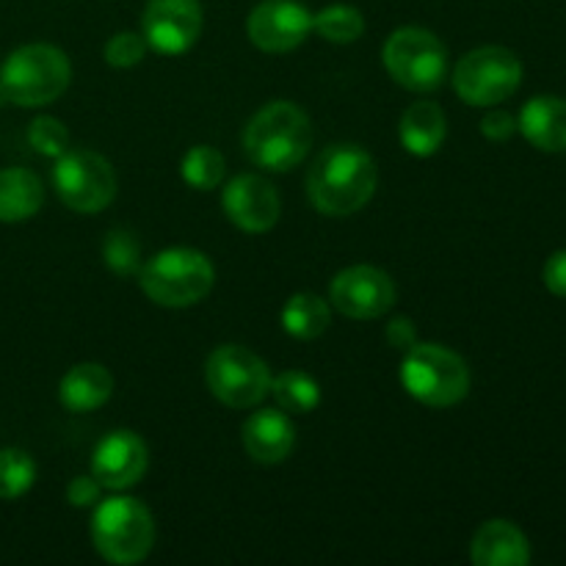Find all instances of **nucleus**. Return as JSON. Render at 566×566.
Segmentation results:
<instances>
[{"mask_svg": "<svg viewBox=\"0 0 566 566\" xmlns=\"http://www.w3.org/2000/svg\"><path fill=\"white\" fill-rule=\"evenodd\" d=\"M92 542L111 564H142L155 545V523L142 501L114 495L99 501L92 517Z\"/></svg>", "mask_w": 566, "mask_h": 566, "instance_id": "nucleus-6", "label": "nucleus"}, {"mask_svg": "<svg viewBox=\"0 0 566 566\" xmlns=\"http://www.w3.org/2000/svg\"><path fill=\"white\" fill-rule=\"evenodd\" d=\"M517 130L542 153H566V99L551 94L528 99L520 111Z\"/></svg>", "mask_w": 566, "mask_h": 566, "instance_id": "nucleus-18", "label": "nucleus"}, {"mask_svg": "<svg viewBox=\"0 0 566 566\" xmlns=\"http://www.w3.org/2000/svg\"><path fill=\"white\" fill-rule=\"evenodd\" d=\"M28 144L36 149L44 158H59L70 149V133L53 116H36V119L28 125Z\"/></svg>", "mask_w": 566, "mask_h": 566, "instance_id": "nucleus-28", "label": "nucleus"}, {"mask_svg": "<svg viewBox=\"0 0 566 566\" xmlns=\"http://www.w3.org/2000/svg\"><path fill=\"white\" fill-rule=\"evenodd\" d=\"M44 202V188L39 177L28 169H0V221L17 224L39 213Z\"/></svg>", "mask_w": 566, "mask_h": 566, "instance_id": "nucleus-21", "label": "nucleus"}, {"mask_svg": "<svg viewBox=\"0 0 566 566\" xmlns=\"http://www.w3.org/2000/svg\"><path fill=\"white\" fill-rule=\"evenodd\" d=\"M53 186L61 202L75 213L94 216L116 197L114 166L92 149H66L55 158Z\"/></svg>", "mask_w": 566, "mask_h": 566, "instance_id": "nucleus-9", "label": "nucleus"}, {"mask_svg": "<svg viewBox=\"0 0 566 566\" xmlns=\"http://www.w3.org/2000/svg\"><path fill=\"white\" fill-rule=\"evenodd\" d=\"M296 446V429H293L287 412L280 409H260L243 423V448L249 457L260 464H280L291 457Z\"/></svg>", "mask_w": 566, "mask_h": 566, "instance_id": "nucleus-16", "label": "nucleus"}, {"mask_svg": "<svg viewBox=\"0 0 566 566\" xmlns=\"http://www.w3.org/2000/svg\"><path fill=\"white\" fill-rule=\"evenodd\" d=\"M36 481V462L22 448L0 451V501H17Z\"/></svg>", "mask_w": 566, "mask_h": 566, "instance_id": "nucleus-26", "label": "nucleus"}, {"mask_svg": "<svg viewBox=\"0 0 566 566\" xmlns=\"http://www.w3.org/2000/svg\"><path fill=\"white\" fill-rule=\"evenodd\" d=\"M376 160L357 144H332L307 171V197L324 216H352L376 191Z\"/></svg>", "mask_w": 566, "mask_h": 566, "instance_id": "nucleus-1", "label": "nucleus"}, {"mask_svg": "<svg viewBox=\"0 0 566 566\" xmlns=\"http://www.w3.org/2000/svg\"><path fill=\"white\" fill-rule=\"evenodd\" d=\"M199 0H147L142 17V36L147 48L164 55H180L193 48L202 33Z\"/></svg>", "mask_w": 566, "mask_h": 566, "instance_id": "nucleus-12", "label": "nucleus"}, {"mask_svg": "<svg viewBox=\"0 0 566 566\" xmlns=\"http://www.w3.org/2000/svg\"><path fill=\"white\" fill-rule=\"evenodd\" d=\"M72 81L64 50L53 44H22L0 70V97L20 108H42L55 103Z\"/></svg>", "mask_w": 566, "mask_h": 566, "instance_id": "nucleus-3", "label": "nucleus"}, {"mask_svg": "<svg viewBox=\"0 0 566 566\" xmlns=\"http://www.w3.org/2000/svg\"><path fill=\"white\" fill-rule=\"evenodd\" d=\"M523 83L517 53L501 44H484L464 55L453 70V88L473 108H492L512 97Z\"/></svg>", "mask_w": 566, "mask_h": 566, "instance_id": "nucleus-8", "label": "nucleus"}, {"mask_svg": "<svg viewBox=\"0 0 566 566\" xmlns=\"http://www.w3.org/2000/svg\"><path fill=\"white\" fill-rule=\"evenodd\" d=\"M542 280H545V287L553 293V296L566 298V249L551 254V260L545 263V274H542Z\"/></svg>", "mask_w": 566, "mask_h": 566, "instance_id": "nucleus-32", "label": "nucleus"}, {"mask_svg": "<svg viewBox=\"0 0 566 566\" xmlns=\"http://www.w3.org/2000/svg\"><path fill=\"white\" fill-rule=\"evenodd\" d=\"M99 497H103V484L94 475H75L66 486V501L75 509L97 506Z\"/></svg>", "mask_w": 566, "mask_h": 566, "instance_id": "nucleus-30", "label": "nucleus"}, {"mask_svg": "<svg viewBox=\"0 0 566 566\" xmlns=\"http://www.w3.org/2000/svg\"><path fill=\"white\" fill-rule=\"evenodd\" d=\"M114 392V376L97 363L72 365L59 385V398L70 412H94Z\"/></svg>", "mask_w": 566, "mask_h": 566, "instance_id": "nucleus-19", "label": "nucleus"}, {"mask_svg": "<svg viewBox=\"0 0 566 566\" xmlns=\"http://www.w3.org/2000/svg\"><path fill=\"white\" fill-rule=\"evenodd\" d=\"M313 144V125L298 105L276 99L260 108L243 130L249 160L265 171H291Z\"/></svg>", "mask_w": 566, "mask_h": 566, "instance_id": "nucleus-2", "label": "nucleus"}, {"mask_svg": "<svg viewBox=\"0 0 566 566\" xmlns=\"http://www.w3.org/2000/svg\"><path fill=\"white\" fill-rule=\"evenodd\" d=\"M470 558L475 566H525L531 562L528 536L509 520H490L475 531Z\"/></svg>", "mask_w": 566, "mask_h": 566, "instance_id": "nucleus-17", "label": "nucleus"}, {"mask_svg": "<svg viewBox=\"0 0 566 566\" xmlns=\"http://www.w3.org/2000/svg\"><path fill=\"white\" fill-rule=\"evenodd\" d=\"M182 180L188 182L197 191H213L221 180H224V155L219 149L208 147V144H199V147H191L182 158Z\"/></svg>", "mask_w": 566, "mask_h": 566, "instance_id": "nucleus-25", "label": "nucleus"}, {"mask_svg": "<svg viewBox=\"0 0 566 566\" xmlns=\"http://www.w3.org/2000/svg\"><path fill=\"white\" fill-rule=\"evenodd\" d=\"M210 392L230 409H252L271 392V370L243 346L216 348L205 365Z\"/></svg>", "mask_w": 566, "mask_h": 566, "instance_id": "nucleus-10", "label": "nucleus"}, {"mask_svg": "<svg viewBox=\"0 0 566 566\" xmlns=\"http://www.w3.org/2000/svg\"><path fill=\"white\" fill-rule=\"evenodd\" d=\"M385 70L396 83L409 92H434L442 86L448 72V50L431 31L418 25H403L387 36L381 50Z\"/></svg>", "mask_w": 566, "mask_h": 566, "instance_id": "nucleus-7", "label": "nucleus"}, {"mask_svg": "<svg viewBox=\"0 0 566 566\" xmlns=\"http://www.w3.org/2000/svg\"><path fill=\"white\" fill-rule=\"evenodd\" d=\"M221 205H224L227 219H230L238 230L252 232V235L274 230V224L280 221L282 213L280 193H276V188L260 175H241L235 177V180L227 182Z\"/></svg>", "mask_w": 566, "mask_h": 566, "instance_id": "nucleus-14", "label": "nucleus"}, {"mask_svg": "<svg viewBox=\"0 0 566 566\" xmlns=\"http://www.w3.org/2000/svg\"><path fill=\"white\" fill-rule=\"evenodd\" d=\"M448 133L446 111L437 103H415L403 111L401 125H398V136H401L403 149L415 158H429L442 147Z\"/></svg>", "mask_w": 566, "mask_h": 566, "instance_id": "nucleus-20", "label": "nucleus"}, {"mask_svg": "<svg viewBox=\"0 0 566 566\" xmlns=\"http://www.w3.org/2000/svg\"><path fill=\"white\" fill-rule=\"evenodd\" d=\"M149 468V451L144 440L133 431H111L94 448L92 475L103 484V490H130L144 479Z\"/></svg>", "mask_w": 566, "mask_h": 566, "instance_id": "nucleus-15", "label": "nucleus"}, {"mask_svg": "<svg viewBox=\"0 0 566 566\" xmlns=\"http://www.w3.org/2000/svg\"><path fill=\"white\" fill-rule=\"evenodd\" d=\"M387 340L396 348H412L415 346V326L409 318H392L387 324Z\"/></svg>", "mask_w": 566, "mask_h": 566, "instance_id": "nucleus-33", "label": "nucleus"}, {"mask_svg": "<svg viewBox=\"0 0 566 566\" xmlns=\"http://www.w3.org/2000/svg\"><path fill=\"white\" fill-rule=\"evenodd\" d=\"M517 130V119H514L509 111H490V114L481 119V133H484L490 142H506Z\"/></svg>", "mask_w": 566, "mask_h": 566, "instance_id": "nucleus-31", "label": "nucleus"}, {"mask_svg": "<svg viewBox=\"0 0 566 566\" xmlns=\"http://www.w3.org/2000/svg\"><path fill=\"white\" fill-rule=\"evenodd\" d=\"M329 302L346 318H381L396 304V285H392L390 274L376 265H348L332 280Z\"/></svg>", "mask_w": 566, "mask_h": 566, "instance_id": "nucleus-11", "label": "nucleus"}, {"mask_svg": "<svg viewBox=\"0 0 566 566\" xmlns=\"http://www.w3.org/2000/svg\"><path fill=\"white\" fill-rule=\"evenodd\" d=\"M138 282L149 302L182 310L199 304L213 291L216 269L208 254L199 249L175 247L164 249L149 263H144L138 271Z\"/></svg>", "mask_w": 566, "mask_h": 566, "instance_id": "nucleus-4", "label": "nucleus"}, {"mask_svg": "<svg viewBox=\"0 0 566 566\" xmlns=\"http://www.w3.org/2000/svg\"><path fill=\"white\" fill-rule=\"evenodd\" d=\"M401 385L415 401L434 409L457 407L470 392V368L457 352L437 343H415L401 363Z\"/></svg>", "mask_w": 566, "mask_h": 566, "instance_id": "nucleus-5", "label": "nucleus"}, {"mask_svg": "<svg viewBox=\"0 0 566 566\" xmlns=\"http://www.w3.org/2000/svg\"><path fill=\"white\" fill-rule=\"evenodd\" d=\"M282 329L296 340H315L329 329V304L318 293H293L282 307Z\"/></svg>", "mask_w": 566, "mask_h": 566, "instance_id": "nucleus-22", "label": "nucleus"}, {"mask_svg": "<svg viewBox=\"0 0 566 566\" xmlns=\"http://www.w3.org/2000/svg\"><path fill=\"white\" fill-rule=\"evenodd\" d=\"M103 260L116 276H138L142 271V247L127 230H114L103 243Z\"/></svg>", "mask_w": 566, "mask_h": 566, "instance_id": "nucleus-27", "label": "nucleus"}, {"mask_svg": "<svg viewBox=\"0 0 566 566\" xmlns=\"http://www.w3.org/2000/svg\"><path fill=\"white\" fill-rule=\"evenodd\" d=\"M144 53H147V39L133 31L114 33L103 50L105 61L116 66V70H130V66H136L144 59Z\"/></svg>", "mask_w": 566, "mask_h": 566, "instance_id": "nucleus-29", "label": "nucleus"}, {"mask_svg": "<svg viewBox=\"0 0 566 566\" xmlns=\"http://www.w3.org/2000/svg\"><path fill=\"white\" fill-rule=\"evenodd\" d=\"M313 31V14L298 0H263L249 11L247 33L263 53L296 50Z\"/></svg>", "mask_w": 566, "mask_h": 566, "instance_id": "nucleus-13", "label": "nucleus"}, {"mask_svg": "<svg viewBox=\"0 0 566 566\" xmlns=\"http://www.w3.org/2000/svg\"><path fill=\"white\" fill-rule=\"evenodd\" d=\"M271 396L276 407L287 415H307L321 403L318 381L302 370H285L282 376L271 379Z\"/></svg>", "mask_w": 566, "mask_h": 566, "instance_id": "nucleus-23", "label": "nucleus"}, {"mask_svg": "<svg viewBox=\"0 0 566 566\" xmlns=\"http://www.w3.org/2000/svg\"><path fill=\"white\" fill-rule=\"evenodd\" d=\"M313 31L332 44H352L365 33V17L348 3L326 6L313 14Z\"/></svg>", "mask_w": 566, "mask_h": 566, "instance_id": "nucleus-24", "label": "nucleus"}]
</instances>
